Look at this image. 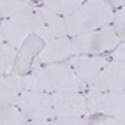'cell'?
<instances>
[{
	"label": "cell",
	"mask_w": 125,
	"mask_h": 125,
	"mask_svg": "<svg viewBox=\"0 0 125 125\" xmlns=\"http://www.w3.org/2000/svg\"><path fill=\"white\" fill-rule=\"evenodd\" d=\"M113 7L106 0H88L83 2L79 9H76L69 18H65L67 37H76L83 34H90L99 28L109 27L113 20Z\"/></svg>",
	"instance_id": "1"
},
{
	"label": "cell",
	"mask_w": 125,
	"mask_h": 125,
	"mask_svg": "<svg viewBox=\"0 0 125 125\" xmlns=\"http://www.w3.org/2000/svg\"><path fill=\"white\" fill-rule=\"evenodd\" d=\"M120 42L122 41L116 37L111 27H104L90 34L71 37L72 55H102L106 51H113Z\"/></svg>",
	"instance_id": "2"
},
{
	"label": "cell",
	"mask_w": 125,
	"mask_h": 125,
	"mask_svg": "<svg viewBox=\"0 0 125 125\" xmlns=\"http://www.w3.org/2000/svg\"><path fill=\"white\" fill-rule=\"evenodd\" d=\"M85 101H86L88 115H104V116H111V118L123 122V116H125V113H123L125 111V95L123 94L86 90Z\"/></svg>",
	"instance_id": "3"
},
{
	"label": "cell",
	"mask_w": 125,
	"mask_h": 125,
	"mask_svg": "<svg viewBox=\"0 0 125 125\" xmlns=\"http://www.w3.org/2000/svg\"><path fill=\"white\" fill-rule=\"evenodd\" d=\"M32 28H34V35L42 39L44 42L67 37L65 20L56 16L55 12L48 11L42 5L35 7V11L32 12Z\"/></svg>",
	"instance_id": "4"
},
{
	"label": "cell",
	"mask_w": 125,
	"mask_h": 125,
	"mask_svg": "<svg viewBox=\"0 0 125 125\" xmlns=\"http://www.w3.org/2000/svg\"><path fill=\"white\" fill-rule=\"evenodd\" d=\"M42 69L46 74L48 85L51 88V94L53 92H78V94H85L88 90V85H85L65 62L44 65Z\"/></svg>",
	"instance_id": "5"
},
{
	"label": "cell",
	"mask_w": 125,
	"mask_h": 125,
	"mask_svg": "<svg viewBox=\"0 0 125 125\" xmlns=\"http://www.w3.org/2000/svg\"><path fill=\"white\" fill-rule=\"evenodd\" d=\"M16 106L27 120H55L51 94L23 90Z\"/></svg>",
	"instance_id": "6"
},
{
	"label": "cell",
	"mask_w": 125,
	"mask_h": 125,
	"mask_svg": "<svg viewBox=\"0 0 125 125\" xmlns=\"http://www.w3.org/2000/svg\"><path fill=\"white\" fill-rule=\"evenodd\" d=\"M88 90L95 92H115L123 94L125 90V63L107 62V65L88 83Z\"/></svg>",
	"instance_id": "7"
},
{
	"label": "cell",
	"mask_w": 125,
	"mask_h": 125,
	"mask_svg": "<svg viewBox=\"0 0 125 125\" xmlns=\"http://www.w3.org/2000/svg\"><path fill=\"white\" fill-rule=\"evenodd\" d=\"M51 106H53L55 118L88 115L85 94H78V92H53Z\"/></svg>",
	"instance_id": "8"
},
{
	"label": "cell",
	"mask_w": 125,
	"mask_h": 125,
	"mask_svg": "<svg viewBox=\"0 0 125 125\" xmlns=\"http://www.w3.org/2000/svg\"><path fill=\"white\" fill-rule=\"evenodd\" d=\"M0 25H2L5 44L12 46L14 49H18L25 41L34 34L32 14H21V16H16V18H7V20L0 21Z\"/></svg>",
	"instance_id": "9"
},
{
	"label": "cell",
	"mask_w": 125,
	"mask_h": 125,
	"mask_svg": "<svg viewBox=\"0 0 125 125\" xmlns=\"http://www.w3.org/2000/svg\"><path fill=\"white\" fill-rule=\"evenodd\" d=\"M107 62L109 60L106 56H99V55H72L65 63L74 71V74L85 85H88L107 65Z\"/></svg>",
	"instance_id": "10"
},
{
	"label": "cell",
	"mask_w": 125,
	"mask_h": 125,
	"mask_svg": "<svg viewBox=\"0 0 125 125\" xmlns=\"http://www.w3.org/2000/svg\"><path fill=\"white\" fill-rule=\"evenodd\" d=\"M72 56V48H71V37H63V39H56L51 42H44L42 49L39 51L35 56L32 69L41 67V65H51V63H62L65 60H69Z\"/></svg>",
	"instance_id": "11"
},
{
	"label": "cell",
	"mask_w": 125,
	"mask_h": 125,
	"mask_svg": "<svg viewBox=\"0 0 125 125\" xmlns=\"http://www.w3.org/2000/svg\"><path fill=\"white\" fill-rule=\"evenodd\" d=\"M42 46H44V41L32 34V35L18 48V51H16V60H14L12 74L21 76V78L25 76V74H28L30 69H32V63H34L35 56L39 55V51L42 49Z\"/></svg>",
	"instance_id": "12"
},
{
	"label": "cell",
	"mask_w": 125,
	"mask_h": 125,
	"mask_svg": "<svg viewBox=\"0 0 125 125\" xmlns=\"http://www.w3.org/2000/svg\"><path fill=\"white\" fill-rule=\"evenodd\" d=\"M21 92H23L21 76H16V74L0 76V104L16 106Z\"/></svg>",
	"instance_id": "13"
},
{
	"label": "cell",
	"mask_w": 125,
	"mask_h": 125,
	"mask_svg": "<svg viewBox=\"0 0 125 125\" xmlns=\"http://www.w3.org/2000/svg\"><path fill=\"white\" fill-rule=\"evenodd\" d=\"M34 11L35 4L28 0H0V21L21 14H32Z\"/></svg>",
	"instance_id": "14"
},
{
	"label": "cell",
	"mask_w": 125,
	"mask_h": 125,
	"mask_svg": "<svg viewBox=\"0 0 125 125\" xmlns=\"http://www.w3.org/2000/svg\"><path fill=\"white\" fill-rule=\"evenodd\" d=\"M21 81H23V90L51 94V88H49V85H48V79H46V74H44L42 67L30 69V72L25 74V76L21 78Z\"/></svg>",
	"instance_id": "15"
},
{
	"label": "cell",
	"mask_w": 125,
	"mask_h": 125,
	"mask_svg": "<svg viewBox=\"0 0 125 125\" xmlns=\"http://www.w3.org/2000/svg\"><path fill=\"white\" fill-rule=\"evenodd\" d=\"M81 4H83L81 0H44L41 5L65 20V18H69L76 9H79Z\"/></svg>",
	"instance_id": "16"
},
{
	"label": "cell",
	"mask_w": 125,
	"mask_h": 125,
	"mask_svg": "<svg viewBox=\"0 0 125 125\" xmlns=\"http://www.w3.org/2000/svg\"><path fill=\"white\" fill-rule=\"evenodd\" d=\"M27 118L18 109V106L0 104V125H25Z\"/></svg>",
	"instance_id": "17"
},
{
	"label": "cell",
	"mask_w": 125,
	"mask_h": 125,
	"mask_svg": "<svg viewBox=\"0 0 125 125\" xmlns=\"http://www.w3.org/2000/svg\"><path fill=\"white\" fill-rule=\"evenodd\" d=\"M16 51L9 44H0V76H9L12 74L14 60H16Z\"/></svg>",
	"instance_id": "18"
},
{
	"label": "cell",
	"mask_w": 125,
	"mask_h": 125,
	"mask_svg": "<svg viewBox=\"0 0 125 125\" xmlns=\"http://www.w3.org/2000/svg\"><path fill=\"white\" fill-rule=\"evenodd\" d=\"M123 20H125V11L123 9H118L113 14V20H111V23H113L111 28L115 30L116 37H118L122 42H123V35H125V32H123Z\"/></svg>",
	"instance_id": "19"
},
{
	"label": "cell",
	"mask_w": 125,
	"mask_h": 125,
	"mask_svg": "<svg viewBox=\"0 0 125 125\" xmlns=\"http://www.w3.org/2000/svg\"><path fill=\"white\" fill-rule=\"evenodd\" d=\"M53 125H88V120L85 116H63V118H55Z\"/></svg>",
	"instance_id": "20"
},
{
	"label": "cell",
	"mask_w": 125,
	"mask_h": 125,
	"mask_svg": "<svg viewBox=\"0 0 125 125\" xmlns=\"http://www.w3.org/2000/svg\"><path fill=\"white\" fill-rule=\"evenodd\" d=\"M88 125H123V122L116 120V118H111V116H104V115H97L94 116Z\"/></svg>",
	"instance_id": "21"
},
{
	"label": "cell",
	"mask_w": 125,
	"mask_h": 125,
	"mask_svg": "<svg viewBox=\"0 0 125 125\" xmlns=\"http://www.w3.org/2000/svg\"><path fill=\"white\" fill-rule=\"evenodd\" d=\"M123 48H125V44L123 42H120L118 46H116L113 51H111V58H113V62H123V58H125V55H123Z\"/></svg>",
	"instance_id": "22"
},
{
	"label": "cell",
	"mask_w": 125,
	"mask_h": 125,
	"mask_svg": "<svg viewBox=\"0 0 125 125\" xmlns=\"http://www.w3.org/2000/svg\"><path fill=\"white\" fill-rule=\"evenodd\" d=\"M25 125H53V120H27Z\"/></svg>",
	"instance_id": "23"
},
{
	"label": "cell",
	"mask_w": 125,
	"mask_h": 125,
	"mask_svg": "<svg viewBox=\"0 0 125 125\" xmlns=\"http://www.w3.org/2000/svg\"><path fill=\"white\" fill-rule=\"evenodd\" d=\"M5 41H4V32H2V25H0V44H4Z\"/></svg>",
	"instance_id": "24"
}]
</instances>
